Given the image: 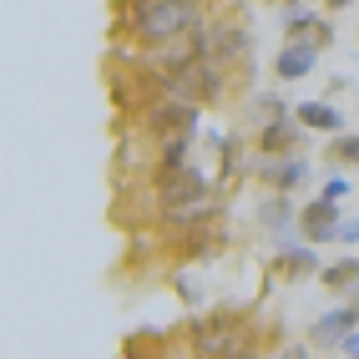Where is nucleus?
I'll return each mask as SVG.
<instances>
[{
    "mask_svg": "<svg viewBox=\"0 0 359 359\" xmlns=\"http://www.w3.org/2000/svg\"><path fill=\"white\" fill-rule=\"evenodd\" d=\"M157 212H162V228L187 233L208 218H218V182H212L203 167H182V172H162L157 177Z\"/></svg>",
    "mask_w": 359,
    "mask_h": 359,
    "instance_id": "nucleus-1",
    "label": "nucleus"
},
{
    "mask_svg": "<svg viewBox=\"0 0 359 359\" xmlns=\"http://www.w3.org/2000/svg\"><path fill=\"white\" fill-rule=\"evenodd\" d=\"M193 26H203V0H132L127 31L147 46H172Z\"/></svg>",
    "mask_w": 359,
    "mask_h": 359,
    "instance_id": "nucleus-2",
    "label": "nucleus"
},
{
    "mask_svg": "<svg viewBox=\"0 0 359 359\" xmlns=\"http://www.w3.org/2000/svg\"><path fill=\"white\" fill-rule=\"evenodd\" d=\"M162 97H182V102H198V107H218L223 91H228V71L212 61V56H198L177 71H162L157 76Z\"/></svg>",
    "mask_w": 359,
    "mask_h": 359,
    "instance_id": "nucleus-3",
    "label": "nucleus"
},
{
    "mask_svg": "<svg viewBox=\"0 0 359 359\" xmlns=\"http://www.w3.org/2000/svg\"><path fill=\"white\" fill-rule=\"evenodd\" d=\"M142 127H147L157 142H167V137H198L203 107L182 102V97H157V102H147V111H142Z\"/></svg>",
    "mask_w": 359,
    "mask_h": 359,
    "instance_id": "nucleus-4",
    "label": "nucleus"
},
{
    "mask_svg": "<svg viewBox=\"0 0 359 359\" xmlns=\"http://www.w3.org/2000/svg\"><path fill=\"white\" fill-rule=\"evenodd\" d=\"M238 349H248V334L238 324V314H208L193 329V359H233Z\"/></svg>",
    "mask_w": 359,
    "mask_h": 359,
    "instance_id": "nucleus-5",
    "label": "nucleus"
},
{
    "mask_svg": "<svg viewBox=\"0 0 359 359\" xmlns=\"http://www.w3.org/2000/svg\"><path fill=\"white\" fill-rule=\"evenodd\" d=\"M208 56L218 61L223 71H248V56H253V31L243 20H212V46Z\"/></svg>",
    "mask_w": 359,
    "mask_h": 359,
    "instance_id": "nucleus-6",
    "label": "nucleus"
},
{
    "mask_svg": "<svg viewBox=\"0 0 359 359\" xmlns=\"http://www.w3.org/2000/svg\"><path fill=\"white\" fill-rule=\"evenodd\" d=\"M359 329V304H334V309H324V314L314 319V329H309V344H319V349H339L349 334Z\"/></svg>",
    "mask_w": 359,
    "mask_h": 359,
    "instance_id": "nucleus-7",
    "label": "nucleus"
},
{
    "mask_svg": "<svg viewBox=\"0 0 359 359\" xmlns=\"http://www.w3.org/2000/svg\"><path fill=\"white\" fill-rule=\"evenodd\" d=\"M339 203H329V198H314V203H304L299 212V238L304 243H339Z\"/></svg>",
    "mask_w": 359,
    "mask_h": 359,
    "instance_id": "nucleus-8",
    "label": "nucleus"
},
{
    "mask_svg": "<svg viewBox=\"0 0 359 359\" xmlns=\"http://www.w3.org/2000/svg\"><path fill=\"white\" fill-rule=\"evenodd\" d=\"M309 142V127L299 116H283V122H263L258 127V152L263 157H299Z\"/></svg>",
    "mask_w": 359,
    "mask_h": 359,
    "instance_id": "nucleus-9",
    "label": "nucleus"
},
{
    "mask_svg": "<svg viewBox=\"0 0 359 359\" xmlns=\"http://www.w3.org/2000/svg\"><path fill=\"white\" fill-rule=\"evenodd\" d=\"M299 212L304 208H294L289 193H269L258 203V223H263V233H273L278 248H283V243H299Z\"/></svg>",
    "mask_w": 359,
    "mask_h": 359,
    "instance_id": "nucleus-10",
    "label": "nucleus"
},
{
    "mask_svg": "<svg viewBox=\"0 0 359 359\" xmlns=\"http://www.w3.org/2000/svg\"><path fill=\"white\" fill-rule=\"evenodd\" d=\"M319 273V253H314V243H283L278 253H273V278H283V283H299V278H314Z\"/></svg>",
    "mask_w": 359,
    "mask_h": 359,
    "instance_id": "nucleus-11",
    "label": "nucleus"
},
{
    "mask_svg": "<svg viewBox=\"0 0 359 359\" xmlns=\"http://www.w3.org/2000/svg\"><path fill=\"white\" fill-rule=\"evenodd\" d=\"M314 66H319V46L314 41H283L278 56H273V76L278 81H304Z\"/></svg>",
    "mask_w": 359,
    "mask_h": 359,
    "instance_id": "nucleus-12",
    "label": "nucleus"
},
{
    "mask_svg": "<svg viewBox=\"0 0 359 359\" xmlns=\"http://www.w3.org/2000/svg\"><path fill=\"white\" fill-rule=\"evenodd\" d=\"M304 177H309L304 157H263V182H269L273 193H299Z\"/></svg>",
    "mask_w": 359,
    "mask_h": 359,
    "instance_id": "nucleus-13",
    "label": "nucleus"
},
{
    "mask_svg": "<svg viewBox=\"0 0 359 359\" xmlns=\"http://www.w3.org/2000/svg\"><path fill=\"white\" fill-rule=\"evenodd\" d=\"M294 116H299L309 132H329V137H339V132H344V111L334 107V102H324V97H319V102H299Z\"/></svg>",
    "mask_w": 359,
    "mask_h": 359,
    "instance_id": "nucleus-14",
    "label": "nucleus"
},
{
    "mask_svg": "<svg viewBox=\"0 0 359 359\" xmlns=\"http://www.w3.org/2000/svg\"><path fill=\"white\" fill-rule=\"evenodd\" d=\"M319 283L329 294H344L349 304H359V258H339V263H324Z\"/></svg>",
    "mask_w": 359,
    "mask_h": 359,
    "instance_id": "nucleus-15",
    "label": "nucleus"
},
{
    "mask_svg": "<svg viewBox=\"0 0 359 359\" xmlns=\"http://www.w3.org/2000/svg\"><path fill=\"white\" fill-rule=\"evenodd\" d=\"M182 167H193V137H167V142H157V177L162 172H182Z\"/></svg>",
    "mask_w": 359,
    "mask_h": 359,
    "instance_id": "nucleus-16",
    "label": "nucleus"
},
{
    "mask_svg": "<svg viewBox=\"0 0 359 359\" xmlns=\"http://www.w3.org/2000/svg\"><path fill=\"white\" fill-rule=\"evenodd\" d=\"M324 15H314L309 6H283V41H309Z\"/></svg>",
    "mask_w": 359,
    "mask_h": 359,
    "instance_id": "nucleus-17",
    "label": "nucleus"
},
{
    "mask_svg": "<svg viewBox=\"0 0 359 359\" xmlns=\"http://www.w3.org/2000/svg\"><path fill=\"white\" fill-rule=\"evenodd\" d=\"M324 162L329 167H359V132H339L324 147Z\"/></svg>",
    "mask_w": 359,
    "mask_h": 359,
    "instance_id": "nucleus-18",
    "label": "nucleus"
},
{
    "mask_svg": "<svg viewBox=\"0 0 359 359\" xmlns=\"http://www.w3.org/2000/svg\"><path fill=\"white\" fill-rule=\"evenodd\" d=\"M253 111L263 116V122H283V116H294V111H289V102H283V97H273V91L253 97Z\"/></svg>",
    "mask_w": 359,
    "mask_h": 359,
    "instance_id": "nucleus-19",
    "label": "nucleus"
},
{
    "mask_svg": "<svg viewBox=\"0 0 359 359\" xmlns=\"http://www.w3.org/2000/svg\"><path fill=\"white\" fill-rule=\"evenodd\" d=\"M319 198H329V203H344L349 198V177H339V172H334V177H324V193Z\"/></svg>",
    "mask_w": 359,
    "mask_h": 359,
    "instance_id": "nucleus-20",
    "label": "nucleus"
},
{
    "mask_svg": "<svg viewBox=\"0 0 359 359\" xmlns=\"http://www.w3.org/2000/svg\"><path fill=\"white\" fill-rule=\"evenodd\" d=\"M309 41H314L319 51H324V46H334V26H329V20H319V26H314V36H309Z\"/></svg>",
    "mask_w": 359,
    "mask_h": 359,
    "instance_id": "nucleus-21",
    "label": "nucleus"
},
{
    "mask_svg": "<svg viewBox=\"0 0 359 359\" xmlns=\"http://www.w3.org/2000/svg\"><path fill=\"white\" fill-rule=\"evenodd\" d=\"M339 243L344 248H359V223H339Z\"/></svg>",
    "mask_w": 359,
    "mask_h": 359,
    "instance_id": "nucleus-22",
    "label": "nucleus"
},
{
    "mask_svg": "<svg viewBox=\"0 0 359 359\" xmlns=\"http://www.w3.org/2000/svg\"><path fill=\"white\" fill-rule=\"evenodd\" d=\"M269 359H309V349H304V344H283V349H273Z\"/></svg>",
    "mask_w": 359,
    "mask_h": 359,
    "instance_id": "nucleus-23",
    "label": "nucleus"
},
{
    "mask_svg": "<svg viewBox=\"0 0 359 359\" xmlns=\"http://www.w3.org/2000/svg\"><path fill=\"white\" fill-rule=\"evenodd\" d=\"M177 289H182V299H187V304H203V289H198L193 278H177Z\"/></svg>",
    "mask_w": 359,
    "mask_h": 359,
    "instance_id": "nucleus-24",
    "label": "nucleus"
},
{
    "mask_svg": "<svg viewBox=\"0 0 359 359\" xmlns=\"http://www.w3.org/2000/svg\"><path fill=\"white\" fill-rule=\"evenodd\" d=\"M339 349H344V359H359V329H354V334H349V339H344V344H339Z\"/></svg>",
    "mask_w": 359,
    "mask_h": 359,
    "instance_id": "nucleus-25",
    "label": "nucleus"
},
{
    "mask_svg": "<svg viewBox=\"0 0 359 359\" xmlns=\"http://www.w3.org/2000/svg\"><path fill=\"white\" fill-rule=\"evenodd\" d=\"M354 0H324V11H349Z\"/></svg>",
    "mask_w": 359,
    "mask_h": 359,
    "instance_id": "nucleus-26",
    "label": "nucleus"
},
{
    "mask_svg": "<svg viewBox=\"0 0 359 359\" xmlns=\"http://www.w3.org/2000/svg\"><path fill=\"white\" fill-rule=\"evenodd\" d=\"M233 359H258V354H253V349H238V354H233Z\"/></svg>",
    "mask_w": 359,
    "mask_h": 359,
    "instance_id": "nucleus-27",
    "label": "nucleus"
},
{
    "mask_svg": "<svg viewBox=\"0 0 359 359\" xmlns=\"http://www.w3.org/2000/svg\"><path fill=\"white\" fill-rule=\"evenodd\" d=\"M278 6H309V0H278Z\"/></svg>",
    "mask_w": 359,
    "mask_h": 359,
    "instance_id": "nucleus-28",
    "label": "nucleus"
}]
</instances>
